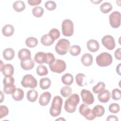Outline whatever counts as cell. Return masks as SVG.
I'll return each mask as SVG.
<instances>
[{"label":"cell","mask_w":121,"mask_h":121,"mask_svg":"<svg viewBox=\"0 0 121 121\" xmlns=\"http://www.w3.org/2000/svg\"><path fill=\"white\" fill-rule=\"evenodd\" d=\"M80 99L77 94H73L66 99L64 104V109L69 113L74 112L77 106L79 103Z\"/></svg>","instance_id":"6da1fadb"},{"label":"cell","mask_w":121,"mask_h":121,"mask_svg":"<svg viewBox=\"0 0 121 121\" xmlns=\"http://www.w3.org/2000/svg\"><path fill=\"white\" fill-rule=\"evenodd\" d=\"M63 100L60 96L54 97L50 109V114L52 117L58 116L61 110Z\"/></svg>","instance_id":"7a4b0ae2"},{"label":"cell","mask_w":121,"mask_h":121,"mask_svg":"<svg viewBox=\"0 0 121 121\" xmlns=\"http://www.w3.org/2000/svg\"><path fill=\"white\" fill-rule=\"evenodd\" d=\"M112 62V55L107 52H104L96 57V62L100 67H107L110 65Z\"/></svg>","instance_id":"3957f363"},{"label":"cell","mask_w":121,"mask_h":121,"mask_svg":"<svg viewBox=\"0 0 121 121\" xmlns=\"http://www.w3.org/2000/svg\"><path fill=\"white\" fill-rule=\"evenodd\" d=\"M70 48V42L66 39H60L55 45V50L56 52L59 55H63L66 54Z\"/></svg>","instance_id":"277c9868"},{"label":"cell","mask_w":121,"mask_h":121,"mask_svg":"<svg viewBox=\"0 0 121 121\" xmlns=\"http://www.w3.org/2000/svg\"><path fill=\"white\" fill-rule=\"evenodd\" d=\"M50 70L55 73H61L65 70L66 64L65 62L60 59H55L54 61L49 65Z\"/></svg>","instance_id":"5b68a950"},{"label":"cell","mask_w":121,"mask_h":121,"mask_svg":"<svg viewBox=\"0 0 121 121\" xmlns=\"http://www.w3.org/2000/svg\"><path fill=\"white\" fill-rule=\"evenodd\" d=\"M62 33L65 36H71L74 33V25L73 22L69 19L63 21L61 25Z\"/></svg>","instance_id":"8992f818"},{"label":"cell","mask_w":121,"mask_h":121,"mask_svg":"<svg viewBox=\"0 0 121 121\" xmlns=\"http://www.w3.org/2000/svg\"><path fill=\"white\" fill-rule=\"evenodd\" d=\"M21 84L25 88H35L37 86V81L32 75L26 74L23 77Z\"/></svg>","instance_id":"52a82bcc"},{"label":"cell","mask_w":121,"mask_h":121,"mask_svg":"<svg viewBox=\"0 0 121 121\" xmlns=\"http://www.w3.org/2000/svg\"><path fill=\"white\" fill-rule=\"evenodd\" d=\"M111 26L114 28H118L121 25V13L118 11H113L109 17Z\"/></svg>","instance_id":"ba28073f"},{"label":"cell","mask_w":121,"mask_h":121,"mask_svg":"<svg viewBox=\"0 0 121 121\" xmlns=\"http://www.w3.org/2000/svg\"><path fill=\"white\" fill-rule=\"evenodd\" d=\"M101 41L104 46L109 50H112L115 47V40L112 35H104L102 38Z\"/></svg>","instance_id":"9c48e42d"},{"label":"cell","mask_w":121,"mask_h":121,"mask_svg":"<svg viewBox=\"0 0 121 121\" xmlns=\"http://www.w3.org/2000/svg\"><path fill=\"white\" fill-rule=\"evenodd\" d=\"M83 102L88 105L92 104L94 102V97L92 93L89 90L83 89L80 93Z\"/></svg>","instance_id":"30bf717a"},{"label":"cell","mask_w":121,"mask_h":121,"mask_svg":"<svg viewBox=\"0 0 121 121\" xmlns=\"http://www.w3.org/2000/svg\"><path fill=\"white\" fill-rule=\"evenodd\" d=\"M0 71L5 77L12 76L14 74V68L10 64H5L0 68Z\"/></svg>","instance_id":"8fae6325"},{"label":"cell","mask_w":121,"mask_h":121,"mask_svg":"<svg viewBox=\"0 0 121 121\" xmlns=\"http://www.w3.org/2000/svg\"><path fill=\"white\" fill-rule=\"evenodd\" d=\"M51 94L49 92H45L43 93L40 96L39 99V104L43 106L47 105L51 98Z\"/></svg>","instance_id":"7c38bea8"},{"label":"cell","mask_w":121,"mask_h":121,"mask_svg":"<svg viewBox=\"0 0 121 121\" xmlns=\"http://www.w3.org/2000/svg\"><path fill=\"white\" fill-rule=\"evenodd\" d=\"M18 57L21 61L29 60L31 58V52L26 48L22 49L18 52Z\"/></svg>","instance_id":"4fadbf2b"},{"label":"cell","mask_w":121,"mask_h":121,"mask_svg":"<svg viewBox=\"0 0 121 121\" xmlns=\"http://www.w3.org/2000/svg\"><path fill=\"white\" fill-rule=\"evenodd\" d=\"M87 48L89 51L92 52H97L99 49V43L97 41L94 39H90L86 43Z\"/></svg>","instance_id":"5bb4252c"},{"label":"cell","mask_w":121,"mask_h":121,"mask_svg":"<svg viewBox=\"0 0 121 121\" xmlns=\"http://www.w3.org/2000/svg\"><path fill=\"white\" fill-rule=\"evenodd\" d=\"M93 56L90 53H85L83 54L81 58V61L85 66H90L93 63Z\"/></svg>","instance_id":"9a60e30c"},{"label":"cell","mask_w":121,"mask_h":121,"mask_svg":"<svg viewBox=\"0 0 121 121\" xmlns=\"http://www.w3.org/2000/svg\"><path fill=\"white\" fill-rule=\"evenodd\" d=\"M111 97L110 92L108 90H104L102 93L99 94L97 98L99 102L102 103H106L108 102Z\"/></svg>","instance_id":"2e32d148"},{"label":"cell","mask_w":121,"mask_h":121,"mask_svg":"<svg viewBox=\"0 0 121 121\" xmlns=\"http://www.w3.org/2000/svg\"><path fill=\"white\" fill-rule=\"evenodd\" d=\"M20 66L21 68L26 70L32 69L35 66V62L32 58L24 61H21Z\"/></svg>","instance_id":"e0dca14e"},{"label":"cell","mask_w":121,"mask_h":121,"mask_svg":"<svg viewBox=\"0 0 121 121\" xmlns=\"http://www.w3.org/2000/svg\"><path fill=\"white\" fill-rule=\"evenodd\" d=\"M46 59V53L44 52H37L35 57L34 60L37 63L41 64L45 63Z\"/></svg>","instance_id":"ac0fdd59"},{"label":"cell","mask_w":121,"mask_h":121,"mask_svg":"<svg viewBox=\"0 0 121 121\" xmlns=\"http://www.w3.org/2000/svg\"><path fill=\"white\" fill-rule=\"evenodd\" d=\"M14 32V28L13 26L10 24H7L2 27V33L5 36H10L13 34Z\"/></svg>","instance_id":"d6986e66"},{"label":"cell","mask_w":121,"mask_h":121,"mask_svg":"<svg viewBox=\"0 0 121 121\" xmlns=\"http://www.w3.org/2000/svg\"><path fill=\"white\" fill-rule=\"evenodd\" d=\"M15 56V51L12 48H8L3 52V57L7 60H12Z\"/></svg>","instance_id":"ffe728a7"},{"label":"cell","mask_w":121,"mask_h":121,"mask_svg":"<svg viewBox=\"0 0 121 121\" xmlns=\"http://www.w3.org/2000/svg\"><path fill=\"white\" fill-rule=\"evenodd\" d=\"M24 96V91L19 88H16L15 92L12 94V97L13 99L17 101H19L22 100Z\"/></svg>","instance_id":"44dd1931"},{"label":"cell","mask_w":121,"mask_h":121,"mask_svg":"<svg viewBox=\"0 0 121 121\" xmlns=\"http://www.w3.org/2000/svg\"><path fill=\"white\" fill-rule=\"evenodd\" d=\"M38 96V93L37 91L35 89L30 90L27 92L26 98L27 100L30 102H35L37 100Z\"/></svg>","instance_id":"7402d4cb"},{"label":"cell","mask_w":121,"mask_h":121,"mask_svg":"<svg viewBox=\"0 0 121 121\" xmlns=\"http://www.w3.org/2000/svg\"><path fill=\"white\" fill-rule=\"evenodd\" d=\"M13 8L16 12H20L25 9L26 5L24 1L17 0L14 2L13 4Z\"/></svg>","instance_id":"603a6c76"},{"label":"cell","mask_w":121,"mask_h":121,"mask_svg":"<svg viewBox=\"0 0 121 121\" xmlns=\"http://www.w3.org/2000/svg\"><path fill=\"white\" fill-rule=\"evenodd\" d=\"M41 42L43 45L46 46H49L54 43V40H53L48 34L43 35L41 37Z\"/></svg>","instance_id":"cb8c5ba5"},{"label":"cell","mask_w":121,"mask_h":121,"mask_svg":"<svg viewBox=\"0 0 121 121\" xmlns=\"http://www.w3.org/2000/svg\"><path fill=\"white\" fill-rule=\"evenodd\" d=\"M95 116L100 117L102 116L105 112L104 108L101 105H96L92 109Z\"/></svg>","instance_id":"d4e9b609"},{"label":"cell","mask_w":121,"mask_h":121,"mask_svg":"<svg viewBox=\"0 0 121 121\" xmlns=\"http://www.w3.org/2000/svg\"><path fill=\"white\" fill-rule=\"evenodd\" d=\"M73 77L70 73H66L61 77L62 82L67 86L71 85L73 82Z\"/></svg>","instance_id":"484cf974"},{"label":"cell","mask_w":121,"mask_h":121,"mask_svg":"<svg viewBox=\"0 0 121 121\" xmlns=\"http://www.w3.org/2000/svg\"><path fill=\"white\" fill-rule=\"evenodd\" d=\"M51 85V81L48 78H43L40 80V87L43 90L49 88L50 87Z\"/></svg>","instance_id":"4316f807"},{"label":"cell","mask_w":121,"mask_h":121,"mask_svg":"<svg viewBox=\"0 0 121 121\" xmlns=\"http://www.w3.org/2000/svg\"><path fill=\"white\" fill-rule=\"evenodd\" d=\"M92 109H89L88 105L85 104H82L79 108V113L86 118L91 112Z\"/></svg>","instance_id":"83f0119b"},{"label":"cell","mask_w":121,"mask_h":121,"mask_svg":"<svg viewBox=\"0 0 121 121\" xmlns=\"http://www.w3.org/2000/svg\"><path fill=\"white\" fill-rule=\"evenodd\" d=\"M105 85L103 82H98L96 85L93 86L92 88L93 92L95 94H100L105 90Z\"/></svg>","instance_id":"f1b7e54d"},{"label":"cell","mask_w":121,"mask_h":121,"mask_svg":"<svg viewBox=\"0 0 121 121\" xmlns=\"http://www.w3.org/2000/svg\"><path fill=\"white\" fill-rule=\"evenodd\" d=\"M38 42L37 39L34 37H28L25 41L26 46L29 48H34L37 46Z\"/></svg>","instance_id":"f546056e"},{"label":"cell","mask_w":121,"mask_h":121,"mask_svg":"<svg viewBox=\"0 0 121 121\" xmlns=\"http://www.w3.org/2000/svg\"><path fill=\"white\" fill-rule=\"evenodd\" d=\"M112 4L110 3L107 2L102 3L100 7V9L101 11L104 14L109 13L112 10Z\"/></svg>","instance_id":"4dcf8cb0"},{"label":"cell","mask_w":121,"mask_h":121,"mask_svg":"<svg viewBox=\"0 0 121 121\" xmlns=\"http://www.w3.org/2000/svg\"><path fill=\"white\" fill-rule=\"evenodd\" d=\"M84 78H86V76L83 73H78L76 76V83L80 86H83L86 84L85 82Z\"/></svg>","instance_id":"1f68e13d"},{"label":"cell","mask_w":121,"mask_h":121,"mask_svg":"<svg viewBox=\"0 0 121 121\" xmlns=\"http://www.w3.org/2000/svg\"><path fill=\"white\" fill-rule=\"evenodd\" d=\"M43 13V9L40 6H36L32 9V13L33 15L36 17H42Z\"/></svg>","instance_id":"d6a6232c"},{"label":"cell","mask_w":121,"mask_h":121,"mask_svg":"<svg viewBox=\"0 0 121 121\" xmlns=\"http://www.w3.org/2000/svg\"><path fill=\"white\" fill-rule=\"evenodd\" d=\"M36 73L40 76H43L47 75L48 71L46 67L43 65H40L36 68Z\"/></svg>","instance_id":"836d02e7"},{"label":"cell","mask_w":121,"mask_h":121,"mask_svg":"<svg viewBox=\"0 0 121 121\" xmlns=\"http://www.w3.org/2000/svg\"><path fill=\"white\" fill-rule=\"evenodd\" d=\"M16 89L14 84L5 85L3 87L4 92L6 94H12Z\"/></svg>","instance_id":"e575fe53"},{"label":"cell","mask_w":121,"mask_h":121,"mask_svg":"<svg viewBox=\"0 0 121 121\" xmlns=\"http://www.w3.org/2000/svg\"><path fill=\"white\" fill-rule=\"evenodd\" d=\"M72 92L71 88L69 86L62 87L60 90V93L61 95L64 97L69 96Z\"/></svg>","instance_id":"d590c367"},{"label":"cell","mask_w":121,"mask_h":121,"mask_svg":"<svg viewBox=\"0 0 121 121\" xmlns=\"http://www.w3.org/2000/svg\"><path fill=\"white\" fill-rule=\"evenodd\" d=\"M81 52V48L78 45H74L70 47L69 49L70 54L73 56H78Z\"/></svg>","instance_id":"8d00e7d4"},{"label":"cell","mask_w":121,"mask_h":121,"mask_svg":"<svg viewBox=\"0 0 121 121\" xmlns=\"http://www.w3.org/2000/svg\"><path fill=\"white\" fill-rule=\"evenodd\" d=\"M48 35L53 40L55 41L59 38L60 36V33L58 29L52 28L49 32Z\"/></svg>","instance_id":"74e56055"},{"label":"cell","mask_w":121,"mask_h":121,"mask_svg":"<svg viewBox=\"0 0 121 121\" xmlns=\"http://www.w3.org/2000/svg\"><path fill=\"white\" fill-rule=\"evenodd\" d=\"M112 98L114 100H119L121 98V91L118 88H115L112 90Z\"/></svg>","instance_id":"f35d334b"},{"label":"cell","mask_w":121,"mask_h":121,"mask_svg":"<svg viewBox=\"0 0 121 121\" xmlns=\"http://www.w3.org/2000/svg\"><path fill=\"white\" fill-rule=\"evenodd\" d=\"M120 107L117 103H112L109 106V111L113 113H116L120 111Z\"/></svg>","instance_id":"ab89813d"},{"label":"cell","mask_w":121,"mask_h":121,"mask_svg":"<svg viewBox=\"0 0 121 121\" xmlns=\"http://www.w3.org/2000/svg\"><path fill=\"white\" fill-rule=\"evenodd\" d=\"M45 8L50 11L54 10L56 8V4L54 1L49 0L46 1L44 4Z\"/></svg>","instance_id":"60d3db41"},{"label":"cell","mask_w":121,"mask_h":121,"mask_svg":"<svg viewBox=\"0 0 121 121\" xmlns=\"http://www.w3.org/2000/svg\"><path fill=\"white\" fill-rule=\"evenodd\" d=\"M9 113V109L5 105H0V119L7 116Z\"/></svg>","instance_id":"b9f144b4"},{"label":"cell","mask_w":121,"mask_h":121,"mask_svg":"<svg viewBox=\"0 0 121 121\" xmlns=\"http://www.w3.org/2000/svg\"><path fill=\"white\" fill-rule=\"evenodd\" d=\"M55 60V57L52 53L51 52L46 53V61L45 63L48 64L49 65L52 63Z\"/></svg>","instance_id":"7bdbcfd3"},{"label":"cell","mask_w":121,"mask_h":121,"mask_svg":"<svg viewBox=\"0 0 121 121\" xmlns=\"http://www.w3.org/2000/svg\"><path fill=\"white\" fill-rule=\"evenodd\" d=\"M15 82L14 78L12 76H9L5 77L3 80V85H9V84H14Z\"/></svg>","instance_id":"ee69618b"},{"label":"cell","mask_w":121,"mask_h":121,"mask_svg":"<svg viewBox=\"0 0 121 121\" xmlns=\"http://www.w3.org/2000/svg\"><path fill=\"white\" fill-rule=\"evenodd\" d=\"M27 2L30 6H35L40 4L42 1L41 0H28Z\"/></svg>","instance_id":"f6af8a7d"},{"label":"cell","mask_w":121,"mask_h":121,"mask_svg":"<svg viewBox=\"0 0 121 121\" xmlns=\"http://www.w3.org/2000/svg\"><path fill=\"white\" fill-rule=\"evenodd\" d=\"M121 48H118L114 52V56L115 58L118 60H121Z\"/></svg>","instance_id":"bcb514c9"},{"label":"cell","mask_w":121,"mask_h":121,"mask_svg":"<svg viewBox=\"0 0 121 121\" xmlns=\"http://www.w3.org/2000/svg\"><path fill=\"white\" fill-rule=\"evenodd\" d=\"M107 121H118V119L117 117V116H116L115 115H109L106 119Z\"/></svg>","instance_id":"7dc6e473"},{"label":"cell","mask_w":121,"mask_h":121,"mask_svg":"<svg viewBox=\"0 0 121 121\" xmlns=\"http://www.w3.org/2000/svg\"><path fill=\"white\" fill-rule=\"evenodd\" d=\"M121 63H120L117 66V67H116V71H117V73H118V74L119 75H121V74H120V66H121Z\"/></svg>","instance_id":"c3c4849f"},{"label":"cell","mask_w":121,"mask_h":121,"mask_svg":"<svg viewBox=\"0 0 121 121\" xmlns=\"http://www.w3.org/2000/svg\"><path fill=\"white\" fill-rule=\"evenodd\" d=\"M4 96L3 95V94H2V92L1 91V100H0V103H1L3 101V100L4 99Z\"/></svg>","instance_id":"681fc988"},{"label":"cell","mask_w":121,"mask_h":121,"mask_svg":"<svg viewBox=\"0 0 121 121\" xmlns=\"http://www.w3.org/2000/svg\"><path fill=\"white\" fill-rule=\"evenodd\" d=\"M102 1V0H100L99 1H91V2H93V3H95V4H98L99 3L101 2Z\"/></svg>","instance_id":"f907efd6"},{"label":"cell","mask_w":121,"mask_h":121,"mask_svg":"<svg viewBox=\"0 0 121 121\" xmlns=\"http://www.w3.org/2000/svg\"><path fill=\"white\" fill-rule=\"evenodd\" d=\"M64 120V121H65V120L64 119H63V118H62V119H60V118H59V119H56V121H58V120Z\"/></svg>","instance_id":"816d5d0a"}]
</instances>
